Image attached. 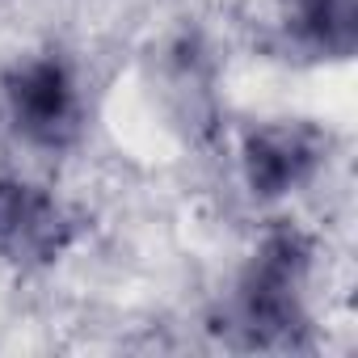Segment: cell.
Masks as SVG:
<instances>
[{
	"instance_id": "5",
	"label": "cell",
	"mask_w": 358,
	"mask_h": 358,
	"mask_svg": "<svg viewBox=\"0 0 358 358\" xmlns=\"http://www.w3.org/2000/svg\"><path fill=\"white\" fill-rule=\"evenodd\" d=\"M295 30L312 47L350 51L354 5H350V0H295Z\"/></svg>"
},
{
	"instance_id": "4",
	"label": "cell",
	"mask_w": 358,
	"mask_h": 358,
	"mask_svg": "<svg viewBox=\"0 0 358 358\" xmlns=\"http://www.w3.org/2000/svg\"><path fill=\"white\" fill-rule=\"evenodd\" d=\"M324 160V139L312 127L278 122L262 127L245 143V182L257 199H282L312 182Z\"/></svg>"
},
{
	"instance_id": "3",
	"label": "cell",
	"mask_w": 358,
	"mask_h": 358,
	"mask_svg": "<svg viewBox=\"0 0 358 358\" xmlns=\"http://www.w3.org/2000/svg\"><path fill=\"white\" fill-rule=\"evenodd\" d=\"M72 224L64 207L17 177H0V262L43 266L64 253Z\"/></svg>"
},
{
	"instance_id": "1",
	"label": "cell",
	"mask_w": 358,
	"mask_h": 358,
	"mask_svg": "<svg viewBox=\"0 0 358 358\" xmlns=\"http://www.w3.org/2000/svg\"><path fill=\"white\" fill-rule=\"evenodd\" d=\"M308 270V245L295 232H278L253 257V270L241 282V320L257 341L287 337L299 329V287Z\"/></svg>"
},
{
	"instance_id": "2",
	"label": "cell",
	"mask_w": 358,
	"mask_h": 358,
	"mask_svg": "<svg viewBox=\"0 0 358 358\" xmlns=\"http://www.w3.org/2000/svg\"><path fill=\"white\" fill-rule=\"evenodd\" d=\"M9 114L30 143H68L80 127V93L72 72L59 59H30L9 76Z\"/></svg>"
}]
</instances>
